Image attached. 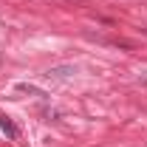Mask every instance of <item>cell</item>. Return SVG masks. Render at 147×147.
Wrapping results in <instances>:
<instances>
[{
  "mask_svg": "<svg viewBox=\"0 0 147 147\" xmlns=\"http://www.w3.org/2000/svg\"><path fill=\"white\" fill-rule=\"evenodd\" d=\"M68 74H76V65H57L48 71V76H54V79H65Z\"/></svg>",
  "mask_w": 147,
  "mask_h": 147,
  "instance_id": "6da1fadb",
  "label": "cell"
},
{
  "mask_svg": "<svg viewBox=\"0 0 147 147\" xmlns=\"http://www.w3.org/2000/svg\"><path fill=\"white\" fill-rule=\"evenodd\" d=\"M0 127H3V133H6L11 142L17 139V127H14V125H11V119H9V116H3V113H0Z\"/></svg>",
  "mask_w": 147,
  "mask_h": 147,
  "instance_id": "7a4b0ae2",
  "label": "cell"
},
{
  "mask_svg": "<svg viewBox=\"0 0 147 147\" xmlns=\"http://www.w3.org/2000/svg\"><path fill=\"white\" fill-rule=\"evenodd\" d=\"M17 93H31V96H40V99H48V93L45 91H40V88H34V85H17Z\"/></svg>",
  "mask_w": 147,
  "mask_h": 147,
  "instance_id": "3957f363",
  "label": "cell"
}]
</instances>
